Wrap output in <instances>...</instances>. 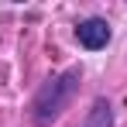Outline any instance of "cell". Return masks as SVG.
I'll list each match as a JSON object with an SVG mask.
<instances>
[{
  "label": "cell",
  "mask_w": 127,
  "mask_h": 127,
  "mask_svg": "<svg viewBox=\"0 0 127 127\" xmlns=\"http://www.w3.org/2000/svg\"><path fill=\"white\" fill-rule=\"evenodd\" d=\"M76 89H79V69H65L62 76H52L31 103V120L38 127H48L52 120H59L69 100L76 96Z\"/></svg>",
  "instance_id": "cell-1"
},
{
  "label": "cell",
  "mask_w": 127,
  "mask_h": 127,
  "mask_svg": "<svg viewBox=\"0 0 127 127\" xmlns=\"http://www.w3.org/2000/svg\"><path fill=\"white\" fill-rule=\"evenodd\" d=\"M76 38H79L83 48L100 52V48H106V41H110V24H106L103 17H86V21L76 28Z\"/></svg>",
  "instance_id": "cell-2"
},
{
  "label": "cell",
  "mask_w": 127,
  "mask_h": 127,
  "mask_svg": "<svg viewBox=\"0 0 127 127\" xmlns=\"http://www.w3.org/2000/svg\"><path fill=\"white\" fill-rule=\"evenodd\" d=\"M83 127H113V106L100 96V100L93 103V110H89V117H86Z\"/></svg>",
  "instance_id": "cell-3"
}]
</instances>
